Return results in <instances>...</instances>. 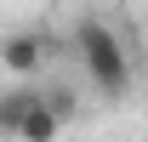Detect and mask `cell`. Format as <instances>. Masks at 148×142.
<instances>
[{
  "instance_id": "cell-1",
  "label": "cell",
  "mask_w": 148,
  "mask_h": 142,
  "mask_svg": "<svg viewBox=\"0 0 148 142\" xmlns=\"http://www.w3.org/2000/svg\"><path fill=\"white\" fill-rule=\"evenodd\" d=\"M74 51H80V68H86V80H91V91L103 97V102H125L131 85H137V63H131L125 40H120V29L103 17H80V29H74Z\"/></svg>"
},
{
  "instance_id": "cell-2",
  "label": "cell",
  "mask_w": 148,
  "mask_h": 142,
  "mask_svg": "<svg viewBox=\"0 0 148 142\" xmlns=\"http://www.w3.org/2000/svg\"><path fill=\"white\" fill-rule=\"evenodd\" d=\"M0 63L17 74V80H29V74H40V68H46V40H40V34H29V29L6 34V40H0Z\"/></svg>"
},
{
  "instance_id": "cell-3",
  "label": "cell",
  "mask_w": 148,
  "mask_h": 142,
  "mask_svg": "<svg viewBox=\"0 0 148 142\" xmlns=\"http://www.w3.org/2000/svg\"><path fill=\"white\" fill-rule=\"evenodd\" d=\"M57 137H63V125H57V114H51L46 102H40V97H34V108H29V114L17 119L12 142H57Z\"/></svg>"
},
{
  "instance_id": "cell-4",
  "label": "cell",
  "mask_w": 148,
  "mask_h": 142,
  "mask_svg": "<svg viewBox=\"0 0 148 142\" xmlns=\"http://www.w3.org/2000/svg\"><path fill=\"white\" fill-rule=\"evenodd\" d=\"M34 97H40V91H29V85H17V91H0V137H12V131H17V119L34 108Z\"/></svg>"
},
{
  "instance_id": "cell-5",
  "label": "cell",
  "mask_w": 148,
  "mask_h": 142,
  "mask_svg": "<svg viewBox=\"0 0 148 142\" xmlns=\"http://www.w3.org/2000/svg\"><path fill=\"white\" fill-rule=\"evenodd\" d=\"M40 102H46V108L57 114V125H69L74 114H80V97H74L69 85H51V91H40Z\"/></svg>"
}]
</instances>
